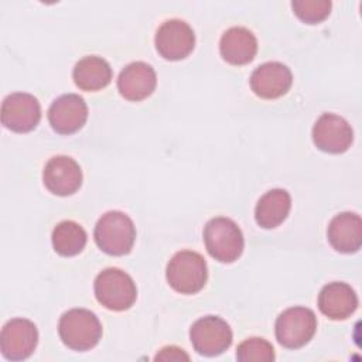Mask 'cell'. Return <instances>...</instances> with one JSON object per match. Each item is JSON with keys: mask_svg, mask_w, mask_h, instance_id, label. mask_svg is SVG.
I'll use <instances>...</instances> for the list:
<instances>
[{"mask_svg": "<svg viewBox=\"0 0 362 362\" xmlns=\"http://www.w3.org/2000/svg\"><path fill=\"white\" fill-rule=\"evenodd\" d=\"M38 344V331L33 321L27 318H13L7 321L0 334V351L8 361L27 359Z\"/></svg>", "mask_w": 362, "mask_h": 362, "instance_id": "30bf717a", "label": "cell"}, {"mask_svg": "<svg viewBox=\"0 0 362 362\" xmlns=\"http://www.w3.org/2000/svg\"><path fill=\"white\" fill-rule=\"evenodd\" d=\"M291 208V197L283 188L267 191L256 204L255 219L259 226L273 229L283 223Z\"/></svg>", "mask_w": 362, "mask_h": 362, "instance_id": "d6986e66", "label": "cell"}, {"mask_svg": "<svg viewBox=\"0 0 362 362\" xmlns=\"http://www.w3.org/2000/svg\"><path fill=\"white\" fill-rule=\"evenodd\" d=\"M229 324L216 315H206L197 320L189 329V339L194 349L204 356H218L232 344Z\"/></svg>", "mask_w": 362, "mask_h": 362, "instance_id": "52a82bcc", "label": "cell"}, {"mask_svg": "<svg viewBox=\"0 0 362 362\" xmlns=\"http://www.w3.org/2000/svg\"><path fill=\"white\" fill-rule=\"evenodd\" d=\"M156 361H189V356L177 346H165L156 356Z\"/></svg>", "mask_w": 362, "mask_h": 362, "instance_id": "cb8c5ba5", "label": "cell"}, {"mask_svg": "<svg viewBox=\"0 0 362 362\" xmlns=\"http://www.w3.org/2000/svg\"><path fill=\"white\" fill-rule=\"evenodd\" d=\"M93 236L100 250L112 256H123L134 245L136 228L124 212L109 211L96 222Z\"/></svg>", "mask_w": 362, "mask_h": 362, "instance_id": "6da1fadb", "label": "cell"}, {"mask_svg": "<svg viewBox=\"0 0 362 362\" xmlns=\"http://www.w3.org/2000/svg\"><path fill=\"white\" fill-rule=\"evenodd\" d=\"M54 250L65 257L81 253L86 245L88 236L85 229L74 221H62L52 230Z\"/></svg>", "mask_w": 362, "mask_h": 362, "instance_id": "44dd1931", "label": "cell"}, {"mask_svg": "<svg viewBox=\"0 0 362 362\" xmlns=\"http://www.w3.org/2000/svg\"><path fill=\"white\" fill-rule=\"evenodd\" d=\"M329 0H294L291 7L294 14L307 24H318L331 13Z\"/></svg>", "mask_w": 362, "mask_h": 362, "instance_id": "603a6c76", "label": "cell"}, {"mask_svg": "<svg viewBox=\"0 0 362 362\" xmlns=\"http://www.w3.org/2000/svg\"><path fill=\"white\" fill-rule=\"evenodd\" d=\"M317 329V317L307 307H290L276 320L274 331L280 345L297 349L310 342Z\"/></svg>", "mask_w": 362, "mask_h": 362, "instance_id": "8992f818", "label": "cell"}, {"mask_svg": "<svg viewBox=\"0 0 362 362\" xmlns=\"http://www.w3.org/2000/svg\"><path fill=\"white\" fill-rule=\"evenodd\" d=\"M313 141L321 151L341 154L351 147L354 130L344 117L334 113H322L314 123Z\"/></svg>", "mask_w": 362, "mask_h": 362, "instance_id": "8fae6325", "label": "cell"}, {"mask_svg": "<svg viewBox=\"0 0 362 362\" xmlns=\"http://www.w3.org/2000/svg\"><path fill=\"white\" fill-rule=\"evenodd\" d=\"M204 242L208 253L221 263L238 260L245 246L240 228L225 216H216L208 221L204 228Z\"/></svg>", "mask_w": 362, "mask_h": 362, "instance_id": "3957f363", "label": "cell"}, {"mask_svg": "<svg viewBox=\"0 0 362 362\" xmlns=\"http://www.w3.org/2000/svg\"><path fill=\"white\" fill-rule=\"evenodd\" d=\"M329 245L341 253H355L362 245V221L355 212L335 215L327 230Z\"/></svg>", "mask_w": 362, "mask_h": 362, "instance_id": "e0dca14e", "label": "cell"}, {"mask_svg": "<svg viewBox=\"0 0 362 362\" xmlns=\"http://www.w3.org/2000/svg\"><path fill=\"white\" fill-rule=\"evenodd\" d=\"M40 119V102L31 93L16 92L4 98L1 103V123L8 130L28 133L37 127Z\"/></svg>", "mask_w": 362, "mask_h": 362, "instance_id": "9c48e42d", "label": "cell"}, {"mask_svg": "<svg viewBox=\"0 0 362 362\" xmlns=\"http://www.w3.org/2000/svg\"><path fill=\"white\" fill-rule=\"evenodd\" d=\"M157 85V76L151 65L136 61L124 66L117 78L119 93L132 102L148 98Z\"/></svg>", "mask_w": 362, "mask_h": 362, "instance_id": "9a60e30c", "label": "cell"}, {"mask_svg": "<svg viewBox=\"0 0 362 362\" xmlns=\"http://www.w3.org/2000/svg\"><path fill=\"white\" fill-rule=\"evenodd\" d=\"M61 341L74 351H89L102 338L99 318L86 308H72L62 314L58 324Z\"/></svg>", "mask_w": 362, "mask_h": 362, "instance_id": "7a4b0ae2", "label": "cell"}, {"mask_svg": "<svg viewBox=\"0 0 362 362\" xmlns=\"http://www.w3.org/2000/svg\"><path fill=\"white\" fill-rule=\"evenodd\" d=\"M293 83L291 71L281 62H264L250 76L253 93L262 99H277L288 92Z\"/></svg>", "mask_w": 362, "mask_h": 362, "instance_id": "5bb4252c", "label": "cell"}, {"mask_svg": "<svg viewBox=\"0 0 362 362\" xmlns=\"http://www.w3.org/2000/svg\"><path fill=\"white\" fill-rule=\"evenodd\" d=\"M93 288L96 300L112 311L129 310L137 298V288L133 279L116 267L102 270L95 279Z\"/></svg>", "mask_w": 362, "mask_h": 362, "instance_id": "5b68a950", "label": "cell"}, {"mask_svg": "<svg viewBox=\"0 0 362 362\" xmlns=\"http://www.w3.org/2000/svg\"><path fill=\"white\" fill-rule=\"evenodd\" d=\"M236 359L240 362H272L274 361V349L269 341L252 337L239 344Z\"/></svg>", "mask_w": 362, "mask_h": 362, "instance_id": "7402d4cb", "label": "cell"}, {"mask_svg": "<svg viewBox=\"0 0 362 362\" xmlns=\"http://www.w3.org/2000/svg\"><path fill=\"white\" fill-rule=\"evenodd\" d=\"M75 85L86 92L106 88L112 81V68L106 59L88 55L79 59L72 71Z\"/></svg>", "mask_w": 362, "mask_h": 362, "instance_id": "ffe728a7", "label": "cell"}, {"mask_svg": "<svg viewBox=\"0 0 362 362\" xmlns=\"http://www.w3.org/2000/svg\"><path fill=\"white\" fill-rule=\"evenodd\" d=\"M88 119V106L76 93H65L57 98L48 109V120L54 132L72 134L83 127Z\"/></svg>", "mask_w": 362, "mask_h": 362, "instance_id": "7c38bea8", "label": "cell"}, {"mask_svg": "<svg viewBox=\"0 0 362 362\" xmlns=\"http://www.w3.org/2000/svg\"><path fill=\"white\" fill-rule=\"evenodd\" d=\"M358 307L355 290L342 281H332L324 286L318 294L320 311L331 320H346Z\"/></svg>", "mask_w": 362, "mask_h": 362, "instance_id": "2e32d148", "label": "cell"}, {"mask_svg": "<svg viewBox=\"0 0 362 362\" xmlns=\"http://www.w3.org/2000/svg\"><path fill=\"white\" fill-rule=\"evenodd\" d=\"M165 277L175 291L181 294H195L202 290L206 283V262L197 252H177L167 264Z\"/></svg>", "mask_w": 362, "mask_h": 362, "instance_id": "277c9868", "label": "cell"}, {"mask_svg": "<svg viewBox=\"0 0 362 362\" xmlns=\"http://www.w3.org/2000/svg\"><path fill=\"white\" fill-rule=\"evenodd\" d=\"M156 49L168 61H180L188 57L195 45V34L188 23L178 18L164 21L156 33Z\"/></svg>", "mask_w": 362, "mask_h": 362, "instance_id": "ba28073f", "label": "cell"}, {"mask_svg": "<svg viewBox=\"0 0 362 362\" xmlns=\"http://www.w3.org/2000/svg\"><path fill=\"white\" fill-rule=\"evenodd\" d=\"M222 58L230 65H246L253 61L257 52V40L255 34L245 27H232L226 30L219 41Z\"/></svg>", "mask_w": 362, "mask_h": 362, "instance_id": "ac0fdd59", "label": "cell"}, {"mask_svg": "<svg viewBox=\"0 0 362 362\" xmlns=\"http://www.w3.org/2000/svg\"><path fill=\"white\" fill-rule=\"evenodd\" d=\"M45 188L59 197L75 194L82 185V171L79 164L68 156L49 158L42 171Z\"/></svg>", "mask_w": 362, "mask_h": 362, "instance_id": "4fadbf2b", "label": "cell"}]
</instances>
